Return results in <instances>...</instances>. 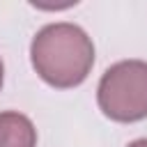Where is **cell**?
I'll return each instance as SVG.
<instances>
[{"label": "cell", "mask_w": 147, "mask_h": 147, "mask_svg": "<svg viewBox=\"0 0 147 147\" xmlns=\"http://www.w3.org/2000/svg\"><path fill=\"white\" fill-rule=\"evenodd\" d=\"M30 60L44 83L69 90L90 76L94 67V44L76 23H48L34 34Z\"/></svg>", "instance_id": "cell-1"}, {"label": "cell", "mask_w": 147, "mask_h": 147, "mask_svg": "<svg viewBox=\"0 0 147 147\" xmlns=\"http://www.w3.org/2000/svg\"><path fill=\"white\" fill-rule=\"evenodd\" d=\"M96 103L101 113L122 124L147 117V62L122 60L108 67L96 85Z\"/></svg>", "instance_id": "cell-2"}, {"label": "cell", "mask_w": 147, "mask_h": 147, "mask_svg": "<svg viewBox=\"0 0 147 147\" xmlns=\"http://www.w3.org/2000/svg\"><path fill=\"white\" fill-rule=\"evenodd\" d=\"M0 147H37L32 119L16 110L0 113Z\"/></svg>", "instance_id": "cell-3"}, {"label": "cell", "mask_w": 147, "mask_h": 147, "mask_svg": "<svg viewBox=\"0 0 147 147\" xmlns=\"http://www.w3.org/2000/svg\"><path fill=\"white\" fill-rule=\"evenodd\" d=\"M2 80H5V67H2V60H0V90H2Z\"/></svg>", "instance_id": "cell-5"}, {"label": "cell", "mask_w": 147, "mask_h": 147, "mask_svg": "<svg viewBox=\"0 0 147 147\" xmlns=\"http://www.w3.org/2000/svg\"><path fill=\"white\" fill-rule=\"evenodd\" d=\"M126 147H147V138H138V140H133V142H129Z\"/></svg>", "instance_id": "cell-4"}]
</instances>
